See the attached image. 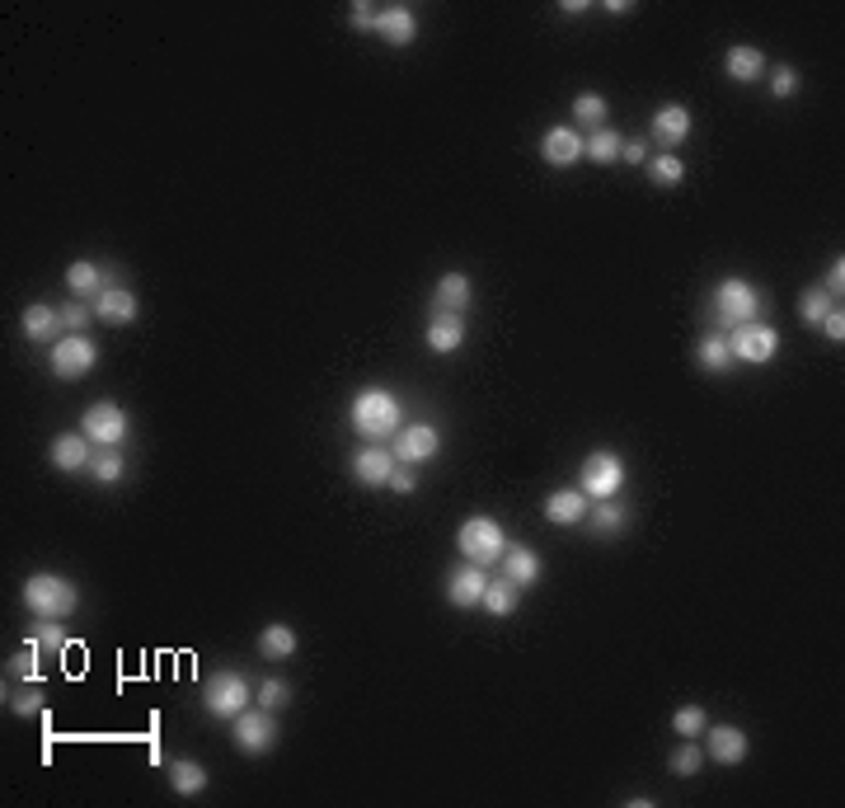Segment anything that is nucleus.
Here are the masks:
<instances>
[{
  "mask_svg": "<svg viewBox=\"0 0 845 808\" xmlns=\"http://www.w3.org/2000/svg\"><path fill=\"white\" fill-rule=\"evenodd\" d=\"M348 423H353V433L367 437V442H390V437L404 428V404L395 390L367 386V390H357L353 404H348Z\"/></svg>",
  "mask_w": 845,
  "mask_h": 808,
  "instance_id": "1",
  "label": "nucleus"
},
{
  "mask_svg": "<svg viewBox=\"0 0 845 808\" xmlns=\"http://www.w3.org/2000/svg\"><path fill=\"white\" fill-rule=\"evenodd\" d=\"M24 606H29L38 621H62L80 606V592L66 574H33L24 583Z\"/></svg>",
  "mask_w": 845,
  "mask_h": 808,
  "instance_id": "2",
  "label": "nucleus"
},
{
  "mask_svg": "<svg viewBox=\"0 0 845 808\" xmlns=\"http://www.w3.org/2000/svg\"><path fill=\"white\" fill-rule=\"evenodd\" d=\"M249 705H254V686H249L245 672L221 668L202 682V710L212 719H235L240 710H249Z\"/></svg>",
  "mask_w": 845,
  "mask_h": 808,
  "instance_id": "3",
  "label": "nucleus"
},
{
  "mask_svg": "<svg viewBox=\"0 0 845 808\" xmlns=\"http://www.w3.org/2000/svg\"><path fill=\"white\" fill-rule=\"evenodd\" d=\"M456 545H461V555L470 564H498L507 550V531L493 522V517H470V522H461V531H456Z\"/></svg>",
  "mask_w": 845,
  "mask_h": 808,
  "instance_id": "4",
  "label": "nucleus"
},
{
  "mask_svg": "<svg viewBox=\"0 0 845 808\" xmlns=\"http://www.w3.org/2000/svg\"><path fill=\"white\" fill-rule=\"evenodd\" d=\"M625 480H630V470H625V461L615 451H592L583 461V470H578V489L587 498H597V503L601 498H620Z\"/></svg>",
  "mask_w": 845,
  "mask_h": 808,
  "instance_id": "5",
  "label": "nucleus"
},
{
  "mask_svg": "<svg viewBox=\"0 0 845 808\" xmlns=\"http://www.w3.org/2000/svg\"><path fill=\"white\" fill-rule=\"evenodd\" d=\"M231 738L235 747L245 752V757H263V752H273L277 738H282V729H277V710H240V715L231 719Z\"/></svg>",
  "mask_w": 845,
  "mask_h": 808,
  "instance_id": "6",
  "label": "nucleus"
},
{
  "mask_svg": "<svg viewBox=\"0 0 845 808\" xmlns=\"http://www.w3.org/2000/svg\"><path fill=\"white\" fill-rule=\"evenodd\" d=\"M714 315H719V325H728V329L747 325V320L761 315V292H756L747 278H723L719 287H714Z\"/></svg>",
  "mask_w": 845,
  "mask_h": 808,
  "instance_id": "7",
  "label": "nucleus"
},
{
  "mask_svg": "<svg viewBox=\"0 0 845 808\" xmlns=\"http://www.w3.org/2000/svg\"><path fill=\"white\" fill-rule=\"evenodd\" d=\"M52 376L57 381H80V376L94 372V362H99V343L90 334H62V339L52 343Z\"/></svg>",
  "mask_w": 845,
  "mask_h": 808,
  "instance_id": "8",
  "label": "nucleus"
},
{
  "mask_svg": "<svg viewBox=\"0 0 845 808\" xmlns=\"http://www.w3.org/2000/svg\"><path fill=\"white\" fill-rule=\"evenodd\" d=\"M728 348H733V362H747V367H766L775 353H780V329H770L766 320H747L728 334Z\"/></svg>",
  "mask_w": 845,
  "mask_h": 808,
  "instance_id": "9",
  "label": "nucleus"
},
{
  "mask_svg": "<svg viewBox=\"0 0 845 808\" xmlns=\"http://www.w3.org/2000/svg\"><path fill=\"white\" fill-rule=\"evenodd\" d=\"M80 433L90 437L94 447H123L127 433H132V419H127L123 404L113 400H99L85 409V419H80Z\"/></svg>",
  "mask_w": 845,
  "mask_h": 808,
  "instance_id": "10",
  "label": "nucleus"
},
{
  "mask_svg": "<svg viewBox=\"0 0 845 808\" xmlns=\"http://www.w3.org/2000/svg\"><path fill=\"white\" fill-rule=\"evenodd\" d=\"M390 451L400 466H418V461H432L442 451V433L432 423H404L400 433L390 437Z\"/></svg>",
  "mask_w": 845,
  "mask_h": 808,
  "instance_id": "11",
  "label": "nucleus"
},
{
  "mask_svg": "<svg viewBox=\"0 0 845 808\" xmlns=\"http://www.w3.org/2000/svg\"><path fill=\"white\" fill-rule=\"evenodd\" d=\"M484 588H489V574H484V564H456L451 578H446V602L456 606V611H470V606L484 602Z\"/></svg>",
  "mask_w": 845,
  "mask_h": 808,
  "instance_id": "12",
  "label": "nucleus"
},
{
  "mask_svg": "<svg viewBox=\"0 0 845 808\" xmlns=\"http://www.w3.org/2000/svg\"><path fill=\"white\" fill-rule=\"evenodd\" d=\"M691 127H695V118H691V109H686V104H662V109L653 113L648 132H653V141H658L662 151H676L681 141L691 137Z\"/></svg>",
  "mask_w": 845,
  "mask_h": 808,
  "instance_id": "13",
  "label": "nucleus"
},
{
  "mask_svg": "<svg viewBox=\"0 0 845 808\" xmlns=\"http://www.w3.org/2000/svg\"><path fill=\"white\" fill-rule=\"evenodd\" d=\"M540 156H545V165H554V170H573V165L583 160V137H578L569 123H559L540 137Z\"/></svg>",
  "mask_w": 845,
  "mask_h": 808,
  "instance_id": "14",
  "label": "nucleus"
},
{
  "mask_svg": "<svg viewBox=\"0 0 845 808\" xmlns=\"http://www.w3.org/2000/svg\"><path fill=\"white\" fill-rule=\"evenodd\" d=\"M376 33H381L390 47H409L418 38L414 5H404V0H395V5H381V15H376Z\"/></svg>",
  "mask_w": 845,
  "mask_h": 808,
  "instance_id": "15",
  "label": "nucleus"
},
{
  "mask_svg": "<svg viewBox=\"0 0 845 808\" xmlns=\"http://www.w3.org/2000/svg\"><path fill=\"white\" fill-rule=\"evenodd\" d=\"M94 315H99V320H104V325H132V320H137L141 315V306H137V292H132V287H123V282H108L104 287V296H99V301H94Z\"/></svg>",
  "mask_w": 845,
  "mask_h": 808,
  "instance_id": "16",
  "label": "nucleus"
},
{
  "mask_svg": "<svg viewBox=\"0 0 845 808\" xmlns=\"http://www.w3.org/2000/svg\"><path fill=\"white\" fill-rule=\"evenodd\" d=\"M395 466H400V461H395V451L381 447V442H371V447H362L353 456V475L362 484H371V489L390 480V475H395Z\"/></svg>",
  "mask_w": 845,
  "mask_h": 808,
  "instance_id": "17",
  "label": "nucleus"
},
{
  "mask_svg": "<svg viewBox=\"0 0 845 808\" xmlns=\"http://www.w3.org/2000/svg\"><path fill=\"white\" fill-rule=\"evenodd\" d=\"M423 343H428L432 353H456V348L465 343V315L437 311L428 320V329H423Z\"/></svg>",
  "mask_w": 845,
  "mask_h": 808,
  "instance_id": "18",
  "label": "nucleus"
},
{
  "mask_svg": "<svg viewBox=\"0 0 845 808\" xmlns=\"http://www.w3.org/2000/svg\"><path fill=\"white\" fill-rule=\"evenodd\" d=\"M47 456H52L57 470H85L94 461V442L85 433H57L52 447H47Z\"/></svg>",
  "mask_w": 845,
  "mask_h": 808,
  "instance_id": "19",
  "label": "nucleus"
},
{
  "mask_svg": "<svg viewBox=\"0 0 845 808\" xmlns=\"http://www.w3.org/2000/svg\"><path fill=\"white\" fill-rule=\"evenodd\" d=\"M503 578H512L517 588H531V583H540V574H545V564H540V555L531 550V545H512L507 541L503 550Z\"/></svg>",
  "mask_w": 845,
  "mask_h": 808,
  "instance_id": "20",
  "label": "nucleus"
},
{
  "mask_svg": "<svg viewBox=\"0 0 845 808\" xmlns=\"http://www.w3.org/2000/svg\"><path fill=\"white\" fill-rule=\"evenodd\" d=\"M761 71H766V52L752 43H738L723 52V76L738 80V85H752V80H761Z\"/></svg>",
  "mask_w": 845,
  "mask_h": 808,
  "instance_id": "21",
  "label": "nucleus"
},
{
  "mask_svg": "<svg viewBox=\"0 0 845 808\" xmlns=\"http://www.w3.org/2000/svg\"><path fill=\"white\" fill-rule=\"evenodd\" d=\"M62 306H47V301H33L24 311V339L29 343H57L62 339Z\"/></svg>",
  "mask_w": 845,
  "mask_h": 808,
  "instance_id": "22",
  "label": "nucleus"
},
{
  "mask_svg": "<svg viewBox=\"0 0 845 808\" xmlns=\"http://www.w3.org/2000/svg\"><path fill=\"white\" fill-rule=\"evenodd\" d=\"M545 517L554 527H578V522H587V494L583 489H554L545 498Z\"/></svg>",
  "mask_w": 845,
  "mask_h": 808,
  "instance_id": "23",
  "label": "nucleus"
},
{
  "mask_svg": "<svg viewBox=\"0 0 845 808\" xmlns=\"http://www.w3.org/2000/svg\"><path fill=\"white\" fill-rule=\"evenodd\" d=\"M66 287H71V296L76 301H99L104 296V287H108V273L99 264H90V259H76V264L66 268Z\"/></svg>",
  "mask_w": 845,
  "mask_h": 808,
  "instance_id": "24",
  "label": "nucleus"
},
{
  "mask_svg": "<svg viewBox=\"0 0 845 808\" xmlns=\"http://www.w3.org/2000/svg\"><path fill=\"white\" fill-rule=\"evenodd\" d=\"M709 738V757L719 766H738L742 757H747V733L738 729V724H719V729H705Z\"/></svg>",
  "mask_w": 845,
  "mask_h": 808,
  "instance_id": "25",
  "label": "nucleus"
},
{
  "mask_svg": "<svg viewBox=\"0 0 845 808\" xmlns=\"http://www.w3.org/2000/svg\"><path fill=\"white\" fill-rule=\"evenodd\" d=\"M484 611H489V616H512V611H517V606H522V588H517V583H512V578H489V588H484Z\"/></svg>",
  "mask_w": 845,
  "mask_h": 808,
  "instance_id": "26",
  "label": "nucleus"
},
{
  "mask_svg": "<svg viewBox=\"0 0 845 808\" xmlns=\"http://www.w3.org/2000/svg\"><path fill=\"white\" fill-rule=\"evenodd\" d=\"M259 653L268 658V663L292 658V653H296V630H292V625H282V621L263 625V630H259Z\"/></svg>",
  "mask_w": 845,
  "mask_h": 808,
  "instance_id": "27",
  "label": "nucleus"
},
{
  "mask_svg": "<svg viewBox=\"0 0 845 808\" xmlns=\"http://www.w3.org/2000/svg\"><path fill=\"white\" fill-rule=\"evenodd\" d=\"M470 296H475V282L465 278V273H446V278L437 282V311L461 315L465 306H470Z\"/></svg>",
  "mask_w": 845,
  "mask_h": 808,
  "instance_id": "28",
  "label": "nucleus"
},
{
  "mask_svg": "<svg viewBox=\"0 0 845 808\" xmlns=\"http://www.w3.org/2000/svg\"><path fill=\"white\" fill-rule=\"evenodd\" d=\"M620 146H625V137L615 127H597L592 137H583V156L592 165H611V160H620Z\"/></svg>",
  "mask_w": 845,
  "mask_h": 808,
  "instance_id": "29",
  "label": "nucleus"
},
{
  "mask_svg": "<svg viewBox=\"0 0 845 808\" xmlns=\"http://www.w3.org/2000/svg\"><path fill=\"white\" fill-rule=\"evenodd\" d=\"M695 358H700V367H705V372H728V367H733V348H728V334H719V329H714V334H705V339H700V348H695Z\"/></svg>",
  "mask_w": 845,
  "mask_h": 808,
  "instance_id": "30",
  "label": "nucleus"
},
{
  "mask_svg": "<svg viewBox=\"0 0 845 808\" xmlns=\"http://www.w3.org/2000/svg\"><path fill=\"white\" fill-rule=\"evenodd\" d=\"M169 785H174V794H184V799H193V794L207 790V766L198 762H169Z\"/></svg>",
  "mask_w": 845,
  "mask_h": 808,
  "instance_id": "31",
  "label": "nucleus"
},
{
  "mask_svg": "<svg viewBox=\"0 0 845 808\" xmlns=\"http://www.w3.org/2000/svg\"><path fill=\"white\" fill-rule=\"evenodd\" d=\"M90 475H94V484H118L127 475V456L118 447H99L90 461Z\"/></svg>",
  "mask_w": 845,
  "mask_h": 808,
  "instance_id": "32",
  "label": "nucleus"
},
{
  "mask_svg": "<svg viewBox=\"0 0 845 808\" xmlns=\"http://www.w3.org/2000/svg\"><path fill=\"white\" fill-rule=\"evenodd\" d=\"M10 710H15L19 719H33V715H43V705H47V691H43V682H24L19 691H10Z\"/></svg>",
  "mask_w": 845,
  "mask_h": 808,
  "instance_id": "33",
  "label": "nucleus"
},
{
  "mask_svg": "<svg viewBox=\"0 0 845 808\" xmlns=\"http://www.w3.org/2000/svg\"><path fill=\"white\" fill-rule=\"evenodd\" d=\"M625 503H620V498H601L597 503V513H592V531H597V536H615V531L625 527Z\"/></svg>",
  "mask_w": 845,
  "mask_h": 808,
  "instance_id": "34",
  "label": "nucleus"
},
{
  "mask_svg": "<svg viewBox=\"0 0 845 808\" xmlns=\"http://www.w3.org/2000/svg\"><path fill=\"white\" fill-rule=\"evenodd\" d=\"M672 729H676V738H705V729H709L705 705H676Z\"/></svg>",
  "mask_w": 845,
  "mask_h": 808,
  "instance_id": "35",
  "label": "nucleus"
},
{
  "mask_svg": "<svg viewBox=\"0 0 845 808\" xmlns=\"http://www.w3.org/2000/svg\"><path fill=\"white\" fill-rule=\"evenodd\" d=\"M648 174H653V184H662V188H676L681 179H686V160L676 156V151H662L653 165H648Z\"/></svg>",
  "mask_w": 845,
  "mask_h": 808,
  "instance_id": "36",
  "label": "nucleus"
},
{
  "mask_svg": "<svg viewBox=\"0 0 845 808\" xmlns=\"http://www.w3.org/2000/svg\"><path fill=\"white\" fill-rule=\"evenodd\" d=\"M573 118H578V123H587L592 132H597V127L606 123V99H601L597 90H583L578 99H573Z\"/></svg>",
  "mask_w": 845,
  "mask_h": 808,
  "instance_id": "37",
  "label": "nucleus"
},
{
  "mask_svg": "<svg viewBox=\"0 0 845 808\" xmlns=\"http://www.w3.org/2000/svg\"><path fill=\"white\" fill-rule=\"evenodd\" d=\"M10 677H19V682H43V668H38V639H29V644L10 658Z\"/></svg>",
  "mask_w": 845,
  "mask_h": 808,
  "instance_id": "38",
  "label": "nucleus"
},
{
  "mask_svg": "<svg viewBox=\"0 0 845 808\" xmlns=\"http://www.w3.org/2000/svg\"><path fill=\"white\" fill-rule=\"evenodd\" d=\"M667 766H672V776H695V771L705 766V752L695 747V738H681V747L672 752V762Z\"/></svg>",
  "mask_w": 845,
  "mask_h": 808,
  "instance_id": "39",
  "label": "nucleus"
},
{
  "mask_svg": "<svg viewBox=\"0 0 845 808\" xmlns=\"http://www.w3.org/2000/svg\"><path fill=\"white\" fill-rule=\"evenodd\" d=\"M254 705H263V710H282V705H292V686L268 677V682H259V691H254Z\"/></svg>",
  "mask_w": 845,
  "mask_h": 808,
  "instance_id": "40",
  "label": "nucleus"
},
{
  "mask_svg": "<svg viewBox=\"0 0 845 808\" xmlns=\"http://www.w3.org/2000/svg\"><path fill=\"white\" fill-rule=\"evenodd\" d=\"M831 306H836V301H831L822 287H808V292H803V301H799V311H803V320H808V325H822Z\"/></svg>",
  "mask_w": 845,
  "mask_h": 808,
  "instance_id": "41",
  "label": "nucleus"
},
{
  "mask_svg": "<svg viewBox=\"0 0 845 808\" xmlns=\"http://www.w3.org/2000/svg\"><path fill=\"white\" fill-rule=\"evenodd\" d=\"M33 639H38V649H52V653L71 649V639H66V630L57 621H38V625H33Z\"/></svg>",
  "mask_w": 845,
  "mask_h": 808,
  "instance_id": "42",
  "label": "nucleus"
},
{
  "mask_svg": "<svg viewBox=\"0 0 845 808\" xmlns=\"http://www.w3.org/2000/svg\"><path fill=\"white\" fill-rule=\"evenodd\" d=\"M90 320H99L90 301H66V306H62V325L71 329V334H85V329H90Z\"/></svg>",
  "mask_w": 845,
  "mask_h": 808,
  "instance_id": "43",
  "label": "nucleus"
},
{
  "mask_svg": "<svg viewBox=\"0 0 845 808\" xmlns=\"http://www.w3.org/2000/svg\"><path fill=\"white\" fill-rule=\"evenodd\" d=\"M794 90H799V71H794V66H775V71H770V94H775V99H789Z\"/></svg>",
  "mask_w": 845,
  "mask_h": 808,
  "instance_id": "44",
  "label": "nucleus"
},
{
  "mask_svg": "<svg viewBox=\"0 0 845 808\" xmlns=\"http://www.w3.org/2000/svg\"><path fill=\"white\" fill-rule=\"evenodd\" d=\"M385 489H390V494H414V489H418L414 466H395V475L385 480Z\"/></svg>",
  "mask_w": 845,
  "mask_h": 808,
  "instance_id": "45",
  "label": "nucleus"
},
{
  "mask_svg": "<svg viewBox=\"0 0 845 808\" xmlns=\"http://www.w3.org/2000/svg\"><path fill=\"white\" fill-rule=\"evenodd\" d=\"M376 15H381V5H353V10H348L357 33H376Z\"/></svg>",
  "mask_w": 845,
  "mask_h": 808,
  "instance_id": "46",
  "label": "nucleus"
},
{
  "mask_svg": "<svg viewBox=\"0 0 845 808\" xmlns=\"http://www.w3.org/2000/svg\"><path fill=\"white\" fill-rule=\"evenodd\" d=\"M822 292H827L831 301H836V296L845 292V259H841V254H836V264L827 268V282H822Z\"/></svg>",
  "mask_w": 845,
  "mask_h": 808,
  "instance_id": "47",
  "label": "nucleus"
},
{
  "mask_svg": "<svg viewBox=\"0 0 845 808\" xmlns=\"http://www.w3.org/2000/svg\"><path fill=\"white\" fill-rule=\"evenodd\" d=\"M822 334H827L831 343L845 339V311H841V306H831V311H827V320H822Z\"/></svg>",
  "mask_w": 845,
  "mask_h": 808,
  "instance_id": "48",
  "label": "nucleus"
},
{
  "mask_svg": "<svg viewBox=\"0 0 845 808\" xmlns=\"http://www.w3.org/2000/svg\"><path fill=\"white\" fill-rule=\"evenodd\" d=\"M620 160H625V165H644L648 146H644V141H625V146H620Z\"/></svg>",
  "mask_w": 845,
  "mask_h": 808,
  "instance_id": "49",
  "label": "nucleus"
},
{
  "mask_svg": "<svg viewBox=\"0 0 845 808\" xmlns=\"http://www.w3.org/2000/svg\"><path fill=\"white\" fill-rule=\"evenodd\" d=\"M630 10H634L630 0H611V5H606V15H630Z\"/></svg>",
  "mask_w": 845,
  "mask_h": 808,
  "instance_id": "50",
  "label": "nucleus"
},
{
  "mask_svg": "<svg viewBox=\"0 0 845 808\" xmlns=\"http://www.w3.org/2000/svg\"><path fill=\"white\" fill-rule=\"evenodd\" d=\"M559 10H564V15H583V10H587V0H564Z\"/></svg>",
  "mask_w": 845,
  "mask_h": 808,
  "instance_id": "51",
  "label": "nucleus"
}]
</instances>
